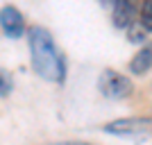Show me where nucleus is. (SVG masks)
Masks as SVG:
<instances>
[{
    "label": "nucleus",
    "instance_id": "9d476101",
    "mask_svg": "<svg viewBox=\"0 0 152 145\" xmlns=\"http://www.w3.org/2000/svg\"><path fill=\"white\" fill-rule=\"evenodd\" d=\"M48 145H89V143H73V141H66V143H48Z\"/></svg>",
    "mask_w": 152,
    "mask_h": 145
},
{
    "label": "nucleus",
    "instance_id": "6e6552de",
    "mask_svg": "<svg viewBox=\"0 0 152 145\" xmlns=\"http://www.w3.org/2000/svg\"><path fill=\"white\" fill-rule=\"evenodd\" d=\"M12 88H14V79H12V75H9L7 70L0 68V98H7V95L12 93Z\"/></svg>",
    "mask_w": 152,
    "mask_h": 145
},
{
    "label": "nucleus",
    "instance_id": "f257e3e1",
    "mask_svg": "<svg viewBox=\"0 0 152 145\" xmlns=\"http://www.w3.org/2000/svg\"><path fill=\"white\" fill-rule=\"evenodd\" d=\"M27 43H30L34 73L48 82L61 84L66 79V57L57 48L52 34L41 25H32L27 30Z\"/></svg>",
    "mask_w": 152,
    "mask_h": 145
},
{
    "label": "nucleus",
    "instance_id": "423d86ee",
    "mask_svg": "<svg viewBox=\"0 0 152 145\" xmlns=\"http://www.w3.org/2000/svg\"><path fill=\"white\" fill-rule=\"evenodd\" d=\"M150 68H152V43H148V45H143V48L134 55V59L129 61V73H134V75H145Z\"/></svg>",
    "mask_w": 152,
    "mask_h": 145
},
{
    "label": "nucleus",
    "instance_id": "1a4fd4ad",
    "mask_svg": "<svg viewBox=\"0 0 152 145\" xmlns=\"http://www.w3.org/2000/svg\"><path fill=\"white\" fill-rule=\"evenodd\" d=\"M127 30H129V43H143V41H145V32H148V30H145L143 25L132 23Z\"/></svg>",
    "mask_w": 152,
    "mask_h": 145
},
{
    "label": "nucleus",
    "instance_id": "0eeeda50",
    "mask_svg": "<svg viewBox=\"0 0 152 145\" xmlns=\"http://www.w3.org/2000/svg\"><path fill=\"white\" fill-rule=\"evenodd\" d=\"M141 25L148 32H152V0H143L141 7Z\"/></svg>",
    "mask_w": 152,
    "mask_h": 145
},
{
    "label": "nucleus",
    "instance_id": "7ed1b4c3",
    "mask_svg": "<svg viewBox=\"0 0 152 145\" xmlns=\"http://www.w3.org/2000/svg\"><path fill=\"white\" fill-rule=\"evenodd\" d=\"M102 129L107 134H116V136H136V134L152 132V118H121L114 122H107Z\"/></svg>",
    "mask_w": 152,
    "mask_h": 145
},
{
    "label": "nucleus",
    "instance_id": "39448f33",
    "mask_svg": "<svg viewBox=\"0 0 152 145\" xmlns=\"http://www.w3.org/2000/svg\"><path fill=\"white\" fill-rule=\"evenodd\" d=\"M111 12H114L116 27H129L136 20V2L134 0H114L111 2Z\"/></svg>",
    "mask_w": 152,
    "mask_h": 145
},
{
    "label": "nucleus",
    "instance_id": "f03ea898",
    "mask_svg": "<svg viewBox=\"0 0 152 145\" xmlns=\"http://www.w3.org/2000/svg\"><path fill=\"white\" fill-rule=\"evenodd\" d=\"M98 86H100V93L104 98H109V100H125L134 91L132 79L121 75V73H116V70H104L100 75Z\"/></svg>",
    "mask_w": 152,
    "mask_h": 145
},
{
    "label": "nucleus",
    "instance_id": "20e7f679",
    "mask_svg": "<svg viewBox=\"0 0 152 145\" xmlns=\"http://www.w3.org/2000/svg\"><path fill=\"white\" fill-rule=\"evenodd\" d=\"M0 27L9 39H20L25 34V18L14 5H5L0 9Z\"/></svg>",
    "mask_w": 152,
    "mask_h": 145
}]
</instances>
